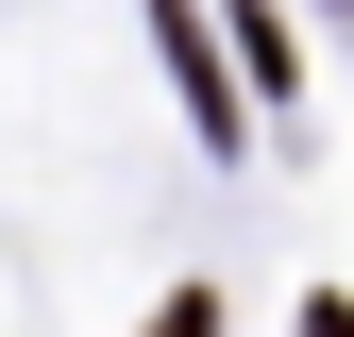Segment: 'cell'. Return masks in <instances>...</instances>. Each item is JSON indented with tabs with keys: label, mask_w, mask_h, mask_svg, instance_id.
<instances>
[{
	"label": "cell",
	"mask_w": 354,
	"mask_h": 337,
	"mask_svg": "<svg viewBox=\"0 0 354 337\" xmlns=\"http://www.w3.org/2000/svg\"><path fill=\"white\" fill-rule=\"evenodd\" d=\"M152 337H219V304H203V287H186V304H169V320H152Z\"/></svg>",
	"instance_id": "6da1fadb"
}]
</instances>
